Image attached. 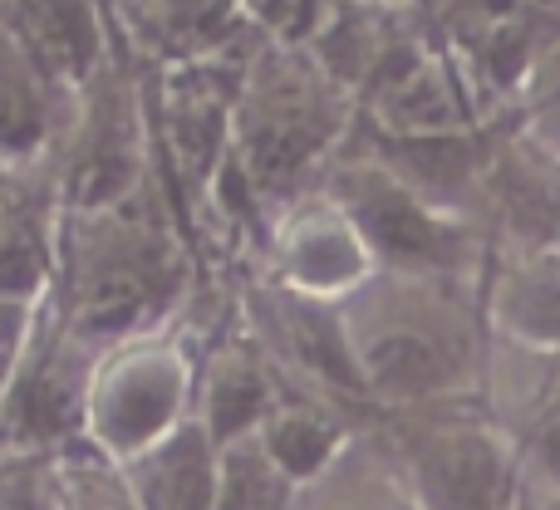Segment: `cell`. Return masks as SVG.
I'll return each mask as SVG.
<instances>
[{"label": "cell", "instance_id": "obj_1", "mask_svg": "<svg viewBox=\"0 0 560 510\" xmlns=\"http://www.w3.org/2000/svg\"><path fill=\"white\" fill-rule=\"evenodd\" d=\"M339 319L374 413L482 393L492 334L477 275L374 270L354 295L339 299Z\"/></svg>", "mask_w": 560, "mask_h": 510}, {"label": "cell", "instance_id": "obj_2", "mask_svg": "<svg viewBox=\"0 0 560 510\" xmlns=\"http://www.w3.org/2000/svg\"><path fill=\"white\" fill-rule=\"evenodd\" d=\"M359 128V98L319 64L315 49L266 39L232 98L226 173L266 212L310 192Z\"/></svg>", "mask_w": 560, "mask_h": 510}, {"label": "cell", "instance_id": "obj_3", "mask_svg": "<svg viewBox=\"0 0 560 510\" xmlns=\"http://www.w3.org/2000/svg\"><path fill=\"white\" fill-rule=\"evenodd\" d=\"M177 289V256L167 232L143 212L138 192L128 202L65 212L55 280L45 299L84 344L104 354L128 334L163 324Z\"/></svg>", "mask_w": 560, "mask_h": 510}, {"label": "cell", "instance_id": "obj_4", "mask_svg": "<svg viewBox=\"0 0 560 510\" xmlns=\"http://www.w3.org/2000/svg\"><path fill=\"white\" fill-rule=\"evenodd\" d=\"M374 432L423 510H522L526 476L482 393L374 413Z\"/></svg>", "mask_w": 560, "mask_h": 510}, {"label": "cell", "instance_id": "obj_5", "mask_svg": "<svg viewBox=\"0 0 560 510\" xmlns=\"http://www.w3.org/2000/svg\"><path fill=\"white\" fill-rule=\"evenodd\" d=\"M197 354L173 324H153L108 344L94 364L84 398V437L114 462H133L148 447L192 417L197 403Z\"/></svg>", "mask_w": 560, "mask_h": 510}, {"label": "cell", "instance_id": "obj_6", "mask_svg": "<svg viewBox=\"0 0 560 510\" xmlns=\"http://www.w3.org/2000/svg\"><path fill=\"white\" fill-rule=\"evenodd\" d=\"M329 197L354 216L378 270H433V275H477L487 265V232L463 216H447L418 197L388 163H378L359 138L319 177Z\"/></svg>", "mask_w": 560, "mask_h": 510}, {"label": "cell", "instance_id": "obj_7", "mask_svg": "<svg viewBox=\"0 0 560 510\" xmlns=\"http://www.w3.org/2000/svg\"><path fill=\"white\" fill-rule=\"evenodd\" d=\"M374 270L378 260L369 251L364 232L319 182L271 212V226H266V280L300 289L310 299L339 305Z\"/></svg>", "mask_w": 560, "mask_h": 510}, {"label": "cell", "instance_id": "obj_8", "mask_svg": "<svg viewBox=\"0 0 560 510\" xmlns=\"http://www.w3.org/2000/svg\"><path fill=\"white\" fill-rule=\"evenodd\" d=\"M482 403L516 452L526 482L560 496V348H522L492 339Z\"/></svg>", "mask_w": 560, "mask_h": 510}, {"label": "cell", "instance_id": "obj_9", "mask_svg": "<svg viewBox=\"0 0 560 510\" xmlns=\"http://www.w3.org/2000/svg\"><path fill=\"white\" fill-rule=\"evenodd\" d=\"M487 334L522 348H560V241H487Z\"/></svg>", "mask_w": 560, "mask_h": 510}, {"label": "cell", "instance_id": "obj_10", "mask_svg": "<svg viewBox=\"0 0 560 510\" xmlns=\"http://www.w3.org/2000/svg\"><path fill=\"white\" fill-rule=\"evenodd\" d=\"M280 398V373L266 358V348L252 339V329L236 339H222L212 348V358H202V373H197V403L192 417L212 432V442L226 437L256 432L266 423V413Z\"/></svg>", "mask_w": 560, "mask_h": 510}, {"label": "cell", "instance_id": "obj_11", "mask_svg": "<svg viewBox=\"0 0 560 510\" xmlns=\"http://www.w3.org/2000/svg\"><path fill=\"white\" fill-rule=\"evenodd\" d=\"M124 466L143 510H217V442L197 417Z\"/></svg>", "mask_w": 560, "mask_h": 510}, {"label": "cell", "instance_id": "obj_12", "mask_svg": "<svg viewBox=\"0 0 560 510\" xmlns=\"http://www.w3.org/2000/svg\"><path fill=\"white\" fill-rule=\"evenodd\" d=\"M295 510H423V506L413 501L394 456L378 442L374 417H369L364 432L300 491Z\"/></svg>", "mask_w": 560, "mask_h": 510}, {"label": "cell", "instance_id": "obj_13", "mask_svg": "<svg viewBox=\"0 0 560 510\" xmlns=\"http://www.w3.org/2000/svg\"><path fill=\"white\" fill-rule=\"evenodd\" d=\"M305 486L276 462L261 427L217 442V510H295Z\"/></svg>", "mask_w": 560, "mask_h": 510}, {"label": "cell", "instance_id": "obj_14", "mask_svg": "<svg viewBox=\"0 0 560 510\" xmlns=\"http://www.w3.org/2000/svg\"><path fill=\"white\" fill-rule=\"evenodd\" d=\"M49 98L35 59L0 35V163H39L49 143Z\"/></svg>", "mask_w": 560, "mask_h": 510}, {"label": "cell", "instance_id": "obj_15", "mask_svg": "<svg viewBox=\"0 0 560 510\" xmlns=\"http://www.w3.org/2000/svg\"><path fill=\"white\" fill-rule=\"evenodd\" d=\"M502 128L516 133L526 147H536L541 157L560 163V35H551L536 59L522 69L512 98H506Z\"/></svg>", "mask_w": 560, "mask_h": 510}, {"label": "cell", "instance_id": "obj_16", "mask_svg": "<svg viewBox=\"0 0 560 510\" xmlns=\"http://www.w3.org/2000/svg\"><path fill=\"white\" fill-rule=\"evenodd\" d=\"M55 510H143L128 466L89 442L55 452Z\"/></svg>", "mask_w": 560, "mask_h": 510}, {"label": "cell", "instance_id": "obj_17", "mask_svg": "<svg viewBox=\"0 0 560 510\" xmlns=\"http://www.w3.org/2000/svg\"><path fill=\"white\" fill-rule=\"evenodd\" d=\"M30 15H35V35L45 39L49 55H55L65 69L84 74L94 49H98L89 0H30Z\"/></svg>", "mask_w": 560, "mask_h": 510}, {"label": "cell", "instance_id": "obj_18", "mask_svg": "<svg viewBox=\"0 0 560 510\" xmlns=\"http://www.w3.org/2000/svg\"><path fill=\"white\" fill-rule=\"evenodd\" d=\"M246 15L261 20L266 39H280V45H315V35L329 25L345 0H242Z\"/></svg>", "mask_w": 560, "mask_h": 510}, {"label": "cell", "instance_id": "obj_19", "mask_svg": "<svg viewBox=\"0 0 560 510\" xmlns=\"http://www.w3.org/2000/svg\"><path fill=\"white\" fill-rule=\"evenodd\" d=\"M522 510H560V496H551V491H541V486H532V482H526Z\"/></svg>", "mask_w": 560, "mask_h": 510}]
</instances>
